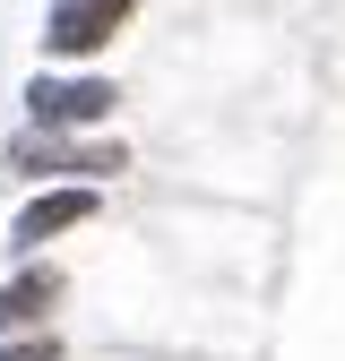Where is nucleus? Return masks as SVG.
Here are the masks:
<instances>
[{"label":"nucleus","instance_id":"2","mask_svg":"<svg viewBox=\"0 0 345 361\" xmlns=\"http://www.w3.org/2000/svg\"><path fill=\"white\" fill-rule=\"evenodd\" d=\"M18 104H26V129H112L121 86L104 69H35Z\"/></svg>","mask_w":345,"mask_h":361},{"label":"nucleus","instance_id":"5","mask_svg":"<svg viewBox=\"0 0 345 361\" xmlns=\"http://www.w3.org/2000/svg\"><path fill=\"white\" fill-rule=\"evenodd\" d=\"M69 301V276L52 258H18V276L0 284V336H35V327H52V310Z\"/></svg>","mask_w":345,"mask_h":361},{"label":"nucleus","instance_id":"3","mask_svg":"<svg viewBox=\"0 0 345 361\" xmlns=\"http://www.w3.org/2000/svg\"><path fill=\"white\" fill-rule=\"evenodd\" d=\"M139 18V0H43V61L52 69H95L112 52V35Z\"/></svg>","mask_w":345,"mask_h":361},{"label":"nucleus","instance_id":"4","mask_svg":"<svg viewBox=\"0 0 345 361\" xmlns=\"http://www.w3.org/2000/svg\"><path fill=\"white\" fill-rule=\"evenodd\" d=\"M95 215H104V190H95V180H43V190L9 215V258H43V241L86 233Z\"/></svg>","mask_w":345,"mask_h":361},{"label":"nucleus","instance_id":"6","mask_svg":"<svg viewBox=\"0 0 345 361\" xmlns=\"http://www.w3.org/2000/svg\"><path fill=\"white\" fill-rule=\"evenodd\" d=\"M0 361H69V344L52 327H35V336H0Z\"/></svg>","mask_w":345,"mask_h":361},{"label":"nucleus","instance_id":"1","mask_svg":"<svg viewBox=\"0 0 345 361\" xmlns=\"http://www.w3.org/2000/svg\"><path fill=\"white\" fill-rule=\"evenodd\" d=\"M0 164L9 172H26L35 190L43 180H121L129 172V147L112 138V129H18L9 147H0Z\"/></svg>","mask_w":345,"mask_h":361}]
</instances>
